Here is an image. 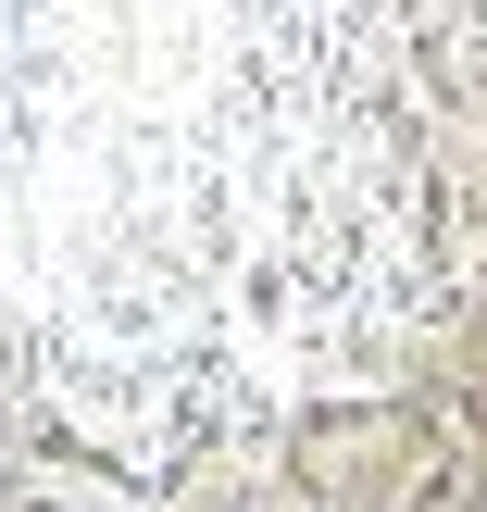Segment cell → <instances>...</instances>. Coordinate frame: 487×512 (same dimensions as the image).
Here are the masks:
<instances>
[{
  "mask_svg": "<svg viewBox=\"0 0 487 512\" xmlns=\"http://www.w3.org/2000/svg\"><path fill=\"white\" fill-rule=\"evenodd\" d=\"M13 450L38 475H63L75 500H125V512H138V450H100L88 413H63V400H25V413H13Z\"/></svg>",
  "mask_w": 487,
  "mask_h": 512,
  "instance_id": "1",
  "label": "cell"
},
{
  "mask_svg": "<svg viewBox=\"0 0 487 512\" xmlns=\"http://www.w3.org/2000/svg\"><path fill=\"white\" fill-rule=\"evenodd\" d=\"M238 313H250V338H288V263H250L238 275Z\"/></svg>",
  "mask_w": 487,
  "mask_h": 512,
  "instance_id": "2",
  "label": "cell"
},
{
  "mask_svg": "<svg viewBox=\"0 0 487 512\" xmlns=\"http://www.w3.org/2000/svg\"><path fill=\"white\" fill-rule=\"evenodd\" d=\"M400 512H463V463H450V450H438V463H425L413 488H400Z\"/></svg>",
  "mask_w": 487,
  "mask_h": 512,
  "instance_id": "3",
  "label": "cell"
},
{
  "mask_svg": "<svg viewBox=\"0 0 487 512\" xmlns=\"http://www.w3.org/2000/svg\"><path fill=\"white\" fill-rule=\"evenodd\" d=\"M425 413H450V425H475V438H487V400H463V388H438Z\"/></svg>",
  "mask_w": 487,
  "mask_h": 512,
  "instance_id": "4",
  "label": "cell"
}]
</instances>
